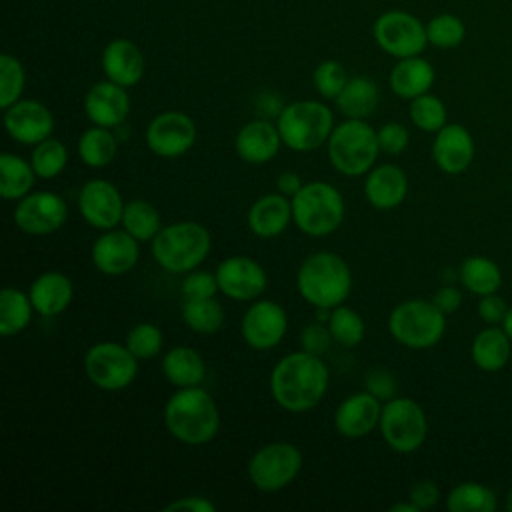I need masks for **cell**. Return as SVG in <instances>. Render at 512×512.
<instances>
[{
  "mask_svg": "<svg viewBox=\"0 0 512 512\" xmlns=\"http://www.w3.org/2000/svg\"><path fill=\"white\" fill-rule=\"evenodd\" d=\"M214 272L220 292L230 300L252 302L268 286L266 270L250 256H228L216 266Z\"/></svg>",
  "mask_w": 512,
  "mask_h": 512,
  "instance_id": "2e32d148",
  "label": "cell"
},
{
  "mask_svg": "<svg viewBox=\"0 0 512 512\" xmlns=\"http://www.w3.org/2000/svg\"><path fill=\"white\" fill-rule=\"evenodd\" d=\"M410 120L418 130L436 134L442 126L448 124V112L438 96L426 92L410 100Z\"/></svg>",
  "mask_w": 512,
  "mask_h": 512,
  "instance_id": "60d3db41",
  "label": "cell"
},
{
  "mask_svg": "<svg viewBox=\"0 0 512 512\" xmlns=\"http://www.w3.org/2000/svg\"><path fill=\"white\" fill-rule=\"evenodd\" d=\"M302 186H304V182H302L300 174L290 172V170H288V172H282V174L278 176V180H276V190H278L280 194L288 196V198H292Z\"/></svg>",
  "mask_w": 512,
  "mask_h": 512,
  "instance_id": "11a10c76",
  "label": "cell"
},
{
  "mask_svg": "<svg viewBox=\"0 0 512 512\" xmlns=\"http://www.w3.org/2000/svg\"><path fill=\"white\" fill-rule=\"evenodd\" d=\"M84 112L96 126H120L130 112V98L126 88L108 78L104 82H96L84 96Z\"/></svg>",
  "mask_w": 512,
  "mask_h": 512,
  "instance_id": "44dd1931",
  "label": "cell"
},
{
  "mask_svg": "<svg viewBox=\"0 0 512 512\" xmlns=\"http://www.w3.org/2000/svg\"><path fill=\"white\" fill-rule=\"evenodd\" d=\"M432 302L444 312V314H452L460 308L462 304V292L454 286H442L434 292L432 296Z\"/></svg>",
  "mask_w": 512,
  "mask_h": 512,
  "instance_id": "db71d44e",
  "label": "cell"
},
{
  "mask_svg": "<svg viewBox=\"0 0 512 512\" xmlns=\"http://www.w3.org/2000/svg\"><path fill=\"white\" fill-rule=\"evenodd\" d=\"M378 136V144H380V152L396 156L400 152H404L408 148L410 142V134L406 130L404 124L400 122H386L376 130Z\"/></svg>",
  "mask_w": 512,
  "mask_h": 512,
  "instance_id": "c3c4849f",
  "label": "cell"
},
{
  "mask_svg": "<svg viewBox=\"0 0 512 512\" xmlns=\"http://www.w3.org/2000/svg\"><path fill=\"white\" fill-rule=\"evenodd\" d=\"M432 160L444 174H460L474 160V138L462 124L442 126L432 142Z\"/></svg>",
  "mask_w": 512,
  "mask_h": 512,
  "instance_id": "7402d4cb",
  "label": "cell"
},
{
  "mask_svg": "<svg viewBox=\"0 0 512 512\" xmlns=\"http://www.w3.org/2000/svg\"><path fill=\"white\" fill-rule=\"evenodd\" d=\"M30 162L38 178L52 180L64 172L68 164V150L60 140L50 136L32 148Z\"/></svg>",
  "mask_w": 512,
  "mask_h": 512,
  "instance_id": "ab89813d",
  "label": "cell"
},
{
  "mask_svg": "<svg viewBox=\"0 0 512 512\" xmlns=\"http://www.w3.org/2000/svg\"><path fill=\"white\" fill-rule=\"evenodd\" d=\"M294 226L312 238H322L336 232L346 214V204L336 186L324 180L306 182L292 198Z\"/></svg>",
  "mask_w": 512,
  "mask_h": 512,
  "instance_id": "5b68a950",
  "label": "cell"
},
{
  "mask_svg": "<svg viewBox=\"0 0 512 512\" xmlns=\"http://www.w3.org/2000/svg\"><path fill=\"white\" fill-rule=\"evenodd\" d=\"M162 374L174 388L200 386L206 378V362L192 346H174L162 356Z\"/></svg>",
  "mask_w": 512,
  "mask_h": 512,
  "instance_id": "f1b7e54d",
  "label": "cell"
},
{
  "mask_svg": "<svg viewBox=\"0 0 512 512\" xmlns=\"http://www.w3.org/2000/svg\"><path fill=\"white\" fill-rule=\"evenodd\" d=\"M92 264L106 276L128 274L140 258V242L122 230H104L90 248Z\"/></svg>",
  "mask_w": 512,
  "mask_h": 512,
  "instance_id": "ac0fdd59",
  "label": "cell"
},
{
  "mask_svg": "<svg viewBox=\"0 0 512 512\" xmlns=\"http://www.w3.org/2000/svg\"><path fill=\"white\" fill-rule=\"evenodd\" d=\"M512 340L502 326H486L480 330L470 346V356L482 372H498L510 360Z\"/></svg>",
  "mask_w": 512,
  "mask_h": 512,
  "instance_id": "f546056e",
  "label": "cell"
},
{
  "mask_svg": "<svg viewBox=\"0 0 512 512\" xmlns=\"http://www.w3.org/2000/svg\"><path fill=\"white\" fill-rule=\"evenodd\" d=\"M508 304L502 296H498V292L494 294H486V296H480V302H478V316L484 324L488 326H500L506 318V312H508Z\"/></svg>",
  "mask_w": 512,
  "mask_h": 512,
  "instance_id": "f907efd6",
  "label": "cell"
},
{
  "mask_svg": "<svg viewBox=\"0 0 512 512\" xmlns=\"http://www.w3.org/2000/svg\"><path fill=\"white\" fill-rule=\"evenodd\" d=\"M292 222V202L288 196L274 192L252 202L246 214V224L256 238L270 240L280 236Z\"/></svg>",
  "mask_w": 512,
  "mask_h": 512,
  "instance_id": "d4e9b609",
  "label": "cell"
},
{
  "mask_svg": "<svg viewBox=\"0 0 512 512\" xmlns=\"http://www.w3.org/2000/svg\"><path fill=\"white\" fill-rule=\"evenodd\" d=\"M166 512H174V510H192V512H216V504L206 498V496H182L174 502H170L166 508Z\"/></svg>",
  "mask_w": 512,
  "mask_h": 512,
  "instance_id": "f5cc1de1",
  "label": "cell"
},
{
  "mask_svg": "<svg viewBox=\"0 0 512 512\" xmlns=\"http://www.w3.org/2000/svg\"><path fill=\"white\" fill-rule=\"evenodd\" d=\"M26 74L18 58L10 54L0 56V106L6 110L14 102L20 100L22 90H24Z\"/></svg>",
  "mask_w": 512,
  "mask_h": 512,
  "instance_id": "ee69618b",
  "label": "cell"
},
{
  "mask_svg": "<svg viewBox=\"0 0 512 512\" xmlns=\"http://www.w3.org/2000/svg\"><path fill=\"white\" fill-rule=\"evenodd\" d=\"M164 426L178 442L200 446L218 434L220 412L202 386L176 388L164 404Z\"/></svg>",
  "mask_w": 512,
  "mask_h": 512,
  "instance_id": "7a4b0ae2",
  "label": "cell"
},
{
  "mask_svg": "<svg viewBox=\"0 0 512 512\" xmlns=\"http://www.w3.org/2000/svg\"><path fill=\"white\" fill-rule=\"evenodd\" d=\"M408 500H412L420 510H430L438 504L440 500V490H438V484L434 480H418L410 486V492H408Z\"/></svg>",
  "mask_w": 512,
  "mask_h": 512,
  "instance_id": "816d5d0a",
  "label": "cell"
},
{
  "mask_svg": "<svg viewBox=\"0 0 512 512\" xmlns=\"http://www.w3.org/2000/svg\"><path fill=\"white\" fill-rule=\"evenodd\" d=\"M434 78L436 72L432 64L422 56L400 58L390 72V88L396 96L404 100H414L416 96L430 92Z\"/></svg>",
  "mask_w": 512,
  "mask_h": 512,
  "instance_id": "83f0119b",
  "label": "cell"
},
{
  "mask_svg": "<svg viewBox=\"0 0 512 512\" xmlns=\"http://www.w3.org/2000/svg\"><path fill=\"white\" fill-rule=\"evenodd\" d=\"M364 196L376 210H394L408 196V176L396 164H380L366 174Z\"/></svg>",
  "mask_w": 512,
  "mask_h": 512,
  "instance_id": "cb8c5ba5",
  "label": "cell"
},
{
  "mask_svg": "<svg viewBox=\"0 0 512 512\" xmlns=\"http://www.w3.org/2000/svg\"><path fill=\"white\" fill-rule=\"evenodd\" d=\"M4 128L14 142L36 146L50 138L54 116L50 108L38 100H18L4 110Z\"/></svg>",
  "mask_w": 512,
  "mask_h": 512,
  "instance_id": "d6986e66",
  "label": "cell"
},
{
  "mask_svg": "<svg viewBox=\"0 0 512 512\" xmlns=\"http://www.w3.org/2000/svg\"><path fill=\"white\" fill-rule=\"evenodd\" d=\"M286 332L288 314L274 300H252L240 322V334L244 342L256 352L276 348Z\"/></svg>",
  "mask_w": 512,
  "mask_h": 512,
  "instance_id": "5bb4252c",
  "label": "cell"
},
{
  "mask_svg": "<svg viewBox=\"0 0 512 512\" xmlns=\"http://www.w3.org/2000/svg\"><path fill=\"white\" fill-rule=\"evenodd\" d=\"M102 70L108 80L124 88L136 86L144 76V54L134 42L116 38L102 52Z\"/></svg>",
  "mask_w": 512,
  "mask_h": 512,
  "instance_id": "484cf974",
  "label": "cell"
},
{
  "mask_svg": "<svg viewBox=\"0 0 512 512\" xmlns=\"http://www.w3.org/2000/svg\"><path fill=\"white\" fill-rule=\"evenodd\" d=\"M378 98H380V92L372 78L352 76V78H348L344 90L338 94L336 106L346 118L364 120L366 116H370L376 110Z\"/></svg>",
  "mask_w": 512,
  "mask_h": 512,
  "instance_id": "4dcf8cb0",
  "label": "cell"
},
{
  "mask_svg": "<svg viewBox=\"0 0 512 512\" xmlns=\"http://www.w3.org/2000/svg\"><path fill=\"white\" fill-rule=\"evenodd\" d=\"M124 344L138 360H150L160 354L164 346V336L156 324L140 322L128 330Z\"/></svg>",
  "mask_w": 512,
  "mask_h": 512,
  "instance_id": "7bdbcfd3",
  "label": "cell"
},
{
  "mask_svg": "<svg viewBox=\"0 0 512 512\" xmlns=\"http://www.w3.org/2000/svg\"><path fill=\"white\" fill-rule=\"evenodd\" d=\"M314 88L326 100H336L348 82L346 68L336 60H324L314 70Z\"/></svg>",
  "mask_w": 512,
  "mask_h": 512,
  "instance_id": "f6af8a7d",
  "label": "cell"
},
{
  "mask_svg": "<svg viewBox=\"0 0 512 512\" xmlns=\"http://www.w3.org/2000/svg\"><path fill=\"white\" fill-rule=\"evenodd\" d=\"M126 202L120 190L102 178L88 180L78 194V210L88 226L96 230H112L120 226Z\"/></svg>",
  "mask_w": 512,
  "mask_h": 512,
  "instance_id": "e0dca14e",
  "label": "cell"
},
{
  "mask_svg": "<svg viewBox=\"0 0 512 512\" xmlns=\"http://www.w3.org/2000/svg\"><path fill=\"white\" fill-rule=\"evenodd\" d=\"M120 226L138 242H152L162 228L160 212L146 200H130L124 206Z\"/></svg>",
  "mask_w": 512,
  "mask_h": 512,
  "instance_id": "74e56055",
  "label": "cell"
},
{
  "mask_svg": "<svg viewBox=\"0 0 512 512\" xmlns=\"http://www.w3.org/2000/svg\"><path fill=\"white\" fill-rule=\"evenodd\" d=\"M28 296L32 300L34 312L44 318H52L62 314L70 306L74 298V286L64 272L48 270L34 278L28 288Z\"/></svg>",
  "mask_w": 512,
  "mask_h": 512,
  "instance_id": "4316f807",
  "label": "cell"
},
{
  "mask_svg": "<svg viewBox=\"0 0 512 512\" xmlns=\"http://www.w3.org/2000/svg\"><path fill=\"white\" fill-rule=\"evenodd\" d=\"M506 508L512 512V488H510L508 494H506Z\"/></svg>",
  "mask_w": 512,
  "mask_h": 512,
  "instance_id": "680465c9",
  "label": "cell"
},
{
  "mask_svg": "<svg viewBox=\"0 0 512 512\" xmlns=\"http://www.w3.org/2000/svg\"><path fill=\"white\" fill-rule=\"evenodd\" d=\"M450 512H494L498 498L492 488L480 482H460L446 496Z\"/></svg>",
  "mask_w": 512,
  "mask_h": 512,
  "instance_id": "8d00e7d4",
  "label": "cell"
},
{
  "mask_svg": "<svg viewBox=\"0 0 512 512\" xmlns=\"http://www.w3.org/2000/svg\"><path fill=\"white\" fill-rule=\"evenodd\" d=\"M16 228L30 236H46L60 230L68 218V206L56 192H30L16 200L12 212Z\"/></svg>",
  "mask_w": 512,
  "mask_h": 512,
  "instance_id": "4fadbf2b",
  "label": "cell"
},
{
  "mask_svg": "<svg viewBox=\"0 0 512 512\" xmlns=\"http://www.w3.org/2000/svg\"><path fill=\"white\" fill-rule=\"evenodd\" d=\"M502 328H504V332L508 334V338L512 340V306L508 308V312H506V318H504V322L500 324Z\"/></svg>",
  "mask_w": 512,
  "mask_h": 512,
  "instance_id": "6f0895ef",
  "label": "cell"
},
{
  "mask_svg": "<svg viewBox=\"0 0 512 512\" xmlns=\"http://www.w3.org/2000/svg\"><path fill=\"white\" fill-rule=\"evenodd\" d=\"M458 278L462 286L476 296L494 294L502 286V272L498 264L486 256H468L460 264Z\"/></svg>",
  "mask_w": 512,
  "mask_h": 512,
  "instance_id": "d6a6232c",
  "label": "cell"
},
{
  "mask_svg": "<svg viewBox=\"0 0 512 512\" xmlns=\"http://www.w3.org/2000/svg\"><path fill=\"white\" fill-rule=\"evenodd\" d=\"M304 464L302 450L292 442H270L260 446L248 460V478L262 492H276L296 480Z\"/></svg>",
  "mask_w": 512,
  "mask_h": 512,
  "instance_id": "30bf717a",
  "label": "cell"
},
{
  "mask_svg": "<svg viewBox=\"0 0 512 512\" xmlns=\"http://www.w3.org/2000/svg\"><path fill=\"white\" fill-rule=\"evenodd\" d=\"M36 172L30 160L12 152L0 154V196L4 200H20L34 188Z\"/></svg>",
  "mask_w": 512,
  "mask_h": 512,
  "instance_id": "1f68e13d",
  "label": "cell"
},
{
  "mask_svg": "<svg viewBox=\"0 0 512 512\" xmlns=\"http://www.w3.org/2000/svg\"><path fill=\"white\" fill-rule=\"evenodd\" d=\"M388 510H390V512H420V508H418L412 500H408V502H396V504H392Z\"/></svg>",
  "mask_w": 512,
  "mask_h": 512,
  "instance_id": "9f6ffc18",
  "label": "cell"
},
{
  "mask_svg": "<svg viewBox=\"0 0 512 512\" xmlns=\"http://www.w3.org/2000/svg\"><path fill=\"white\" fill-rule=\"evenodd\" d=\"M378 430L384 442L398 454L416 452L428 434V420L422 406L406 396H394L382 404Z\"/></svg>",
  "mask_w": 512,
  "mask_h": 512,
  "instance_id": "9c48e42d",
  "label": "cell"
},
{
  "mask_svg": "<svg viewBox=\"0 0 512 512\" xmlns=\"http://www.w3.org/2000/svg\"><path fill=\"white\" fill-rule=\"evenodd\" d=\"M382 402L370 392L346 396L334 412V428L340 436L356 440L368 436L380 424Z\"/></svg>",
  "mask_w": 512,
  "mask_h": 512,
  "instance_id": "ffe728a7",
  "label": "cell"
},
{
  "mask_svg": "<svg viewBox=\"0 0 512 512\" xmlns=\"http://www.w3.org/2000/svg\"><path fill=\"white\" fill-rule=\"evenodd\" d=\"M330 372L322 356L298 350L286 354L270 372V394L286 412H306L318 406L328 390Z\"/></svg>",
  "mask_w": 512,
  "mask_h": 512,
  "instance_id": "6da1fadb",
  "label": "cell"
},
{
  "mask_svg": "<svg viewBox=\"0 0 512 512\" xmlns=\"http://www.w3.org/2000/svg\"><path fill=\"white\" fill-rule=\"evenodd\" d=\"M426 36L428 44L442 50H450L464 42L466 26L456 14H438L426 24Z\"/></svg>",
  "mask_w": 512,
  "mask_h": 512,
  "instance_id": "b9f144b4",
  "label": "cell"
},
{
  "mask_svg": "<svg viewBox=\"0 0 512 512\" xmlns=\"http://www.w3.org/2000/svg\"><path fill=\"white\" fill-rule=\"evenodd\" d=\"M32 300L28 292L6 286L0 292V334L14 336L28 328L32 320Z\"/></svg>",
  "mask_w": 512,
  "mask_h": 512,
  "instance_id": "e575fe53",
  "label": "cell"
},
{
  "mask_svg": "<svg viewBox=\"0 0 512 512\" xmlns=\"http://www.w3.org/2000/svg\"><path fill=\"white\" fill-rule=\"evenodd\" d=\"M184 324L198 334H216L226 320V312L222 304L210 296V298H184V304L180 308Z\"/></svg>",
  "mask_w": 512,
  "mask_h": 512,
  "instance_id": "d590c367",
  "label": "cell"
},
{
  "mask_svg": "<svg viewBox=\"0 0 512 512\" xmlns=\"http://www.w3.org/2000/svg\"><path fill=\"white\" fill-rule=\"evenodd\" d=\"M374 38L386 54L398 60L420 56L428 44L426 24L402 10L384 12L374 24Z\"/></svg>",
  "mask_w": 512,
  "mask_h": 512,
  "instance_id": "7c38bea8",
  "label": "cell"
},
{
  "mask_svg": "<svg viewBox=\"0 0 512 512\" xmlns=\"http://www.w3.org/2000/svg\"><path fill=\"white\" fill-rule=\"evenodd\" d=\"M326 154L332 168L342 176H364L380 154L376 130L366 120L346 118L334 126L326 142Z\"/></svg>",
  "mask_w": 512,
  "mask_h": 512,
  "instance_id": "8992f818",
  "label": "cell"
},
{
  "mask_svg": "<svg viewBox=\"0 0 512 512\" xmlns=\"http://www.w3.org/2000/svg\"><path fill=\"white\" fill-rule=\"evenodd\" d=\"M180 288L184 298H210V296H216V292H220L216 272L212 274L198 268L184 274Z\"/></svg>",
  "mask_w": 512,
  "mask_h": 512,
  "instance_id": "bcb514c9",
  "label": "cell"
},
{
  "mask_svg": "<svg viewBox=\"0 0 512 512\" xmlns=\"http://www.w3.org/2000/svg\"><path fill=\"white\" fill-rule=\"evenodd\" d=\"M84 370L96 388L118 392L134 382L138 374V358L126 344L96 342L86 350Z\"/></svg>",
  "mask_w": 512,
  "mask_h": 512,
  "instance_id": "8fae6325",
  "label": "cell"
},
{
  "mask_svg": "<svg viewBox=\"0 0 512 512\" xmlns=\"http://www.w3.org/2000/svg\"><path fill=\"white\" fill-rule=\"evenodd\" d=\"M446 330V314L424 298H410L396 304L388 316L390 336L412 350L436 346Z\"/></svg>",
  "mask_w": 512,
  "mask_h": 512,
  "instance_id": "ba28073f",
  "label": "cell"
},
{
  "mask_svg": "<svg viewBox=\"0 0 512 512\" xmlns=\"http://www.w3.org/2000/svg\"><path fill=\"white\" fill-rule=\"evenodd\" d=\"M118 152V140L110 128L92 126L86 128L78 138V156L88 168L108 166Z\"/></svg>",
  "mask_w": 512,
  "mask_h": 512,
  "instance_id": "836d02e7",
  "label": "cell"
},
{
  "mask_svg": "<svg viewBox=\"0 0 512 512\" xmlns=\"http://www.w3.org/2000/svg\"><path fill=\"white\" fill-rule=\"evenodd\" d=\"M196 142L194 120L178 110H166L154 116L146 128V146L160 158H178Z\"/></svg>",
  "mask_w": 512,
  "mask_h": 512,
  "instance_id": "9a60e30c",
  "label": "cell"
},
{
  "mask_svg": "<svg viewBox=\"0 0 512 512\" xmlns=\"http://www.w3.org/2000/svg\"><path fill=\"white\" fill-rule=\"evenodd\" d=\"M278 132L294 152H312L324 146L334 130V114L320 100H296L278 112Z\"/></svg>",
  "mask_w": 512,
  "mask_h": 512,
  "instance_id": "52a82bcc",
  "label": "cell"
},
{
  "mask_svg": "<svg viewBox=\"0 0 512 512\" xmlns=\"http://www.w3.org/2000/svg\"><path fill=\"white\" fill-rule=\"evenodd\" d=\"M212 250V236L206 226L192 220L162 226L152 240L156 264L172 274H186L198 268Z\"/></svg>",
  "mask_w": 512,
  "mask_h": 512,
  "instance_id": "277c9868",
  "label": "cell"
},
{
  "mask_svg": "<svg viewBox=\"0 0 512 512\" xmlns=\"http://www.w3.org/2000/svg\"><path fill=\"white\" fill-rule=\"evenodd\" d=\"M282 144L278 126L264 118L244 124L234 138V150L246 164L270 162Z\"/></svg>",
  "mask_w": 512,
  "mask_h": 512,
  "instance_id": "603a6c76",
  "label": "cell"
},
{
  "mask_svg": "<svg viewBox=\"0 0 512 512\" xmlns=\"http://www.w3.org/2000/svg\"><path fill=\"white\" fill-rule=\"evenodd\" d=\"M332 340L334 338H332V334L328 330V324H324L320 320L310 322L300 332V346H302V350H306L310 354H316V356H322L330 348Z\"/></svg>",
  "mask_w": 512,
  "mask_h": 512,
  "instance_id": "681fc988",
  "label": "cell"
},
{
  "mask_svg": "<svg viewBox=\"0 0 512 512\" xmlns=\"http://www.w3.org/2000/svg\"><path fill=\"white\" fill-rule=\"evenodd\" d=\"M328 330L334 338V342H338L340 346L352 348L358 346L364 336H366V324L364 318L352 310L350 306H336L330 310V318H328Z\"/></svg>",
  "mask_w": 512,
  "mask_h": 512,
  "instance_id": "f35d334b",
  "label": "cell"
},
{
  "mask_svg": "<svg viewBox=\"0 0 512 512\" xmlns=\"http://www.w3.org/2000/svg\"><path fill=\"white\" fill-rule=\"evenodd\" d=\"M298 294L314 308H336L352 292V270L348 262L328 250L304 258L296 272Z\"/></svg>",
  "mask_w": 512,
  "mask_h": 512,
  "instance_id": "3957f363",
  "label": "cell"
},
{
  "mask_svg": "<svg viewBox=\"0 0 512 512\" xmlns=\"http://www.w3.org/2000/svg\"><path fill=\"white\" fill-rule=\"evenodd\" d=\"M364 390L376 396L380 402H388L398 396V380L386 368H372L364 378Z\"/></svg>",
  "mask_w": 512,
  "mask_h": 512,
  "instance_id": "7dc6e473",
  "label": "cell"
}]
</instances>
